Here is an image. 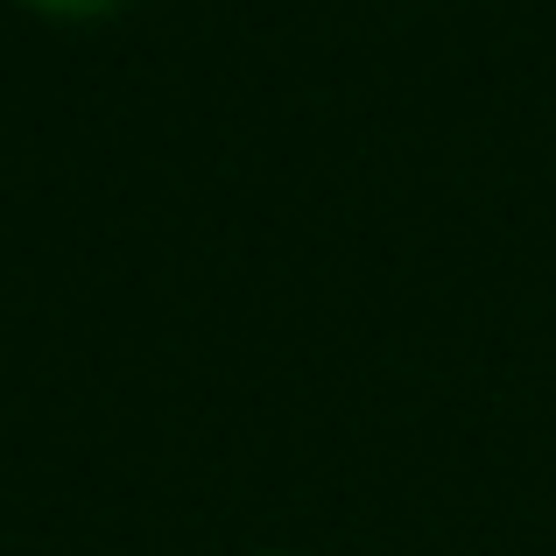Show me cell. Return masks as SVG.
I'll return each instance as SVG.
<instances>
[{
	"label": "cell",
	"mask_w": 556,
	"mask_h": 556,
	"mask_svg": "<svg viewBox=\"0 0 556 556\" xmlns=\"http://www.w3.org/2000/svg\"><path fill=\"white\" fill-rule=\"evenodd\" d=\"M36 14H56V22H92V14H113L127 0H28Z\"/></svg>",
	"instance_id": "cell-1"
}]
</instances>
